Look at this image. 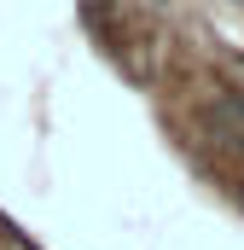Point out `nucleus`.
Here are the masks:
<instances>
[{
  "label": "nucleus",
  "mask_w": 244,
  "mask_h": 250,
  "mask_svg": "<svg viewBox=\"0 0 244 250\" xmlns=\"http://www.w3.org/2000/svg\"><path fill=\"white\" fill-rule=\"evenodd\" d=\"M203 117L215 128V140H227L233 151H244V93L239 87H215V99L203 105Z\"/></svg>",
  "instance_id": "1"
},
{
  "label": "nucleus",
  "mask_w": 244,
  "mask_h": 250,
  "mask_svg": "<svg viewBox=\"0 0 244 250\" xmlns=\"http://www.w3.org/2000/svg\"><path fill=\"white\" fill-rule=\"evenodd\" d=\"M145 6H169V0H145Z\"/></svg>",
  "instance_id": "2"
}]
</instances>
